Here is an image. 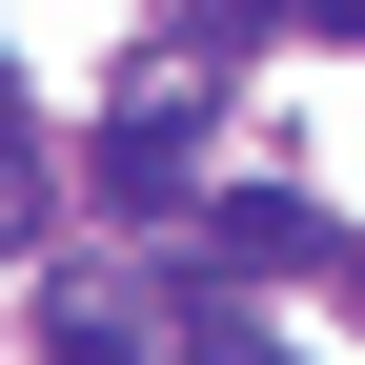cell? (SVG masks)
<instances>
[{
  "instance_id": "6da1fadb",
  "label": "cell",
  "mask_w": 365,
  "mask_h": 365,
  "mask_svg": "<svg viewBox=\"0 0 365 365\" xmlns=\"http://www.w3.org/2000/svg\"><path fill=\"white\" fill-rule=\"evenodd\" d=\"M182 163H203V102H182V81H163V102H122V122H102V203H163Z\"/></svg>"
},
{
  "instance_id": "7a4b0ae2",
  "label": "cell",
  "mask_w": 365,
  "mask_h": 365,
  "mask_svg": "<svg viewBox=\"0 0 365 365\" xmlns=\"http://www.w3.org/2000/svg\"><path fill=\"white\" fill-rule=\"evenodd\" d=\"M203 264H223V284H284V264H325V223H304L284 182H244V203L203 223Z\"/></svg>"
},
{
  "instance_id": "3957f363",
  "label": "cell",
  "mask_w": 365,
  "mask_h": 365,
  "mask_svg": "<svg viewBox=\"0 0 365 365\" xmlns=\"http://www.w3.org/2000/svg\"><path fill=\"white\" fill-rule=\"evenodd\" d=\"M244 41H284V0H182V61H244Z\"/></svg>"
},
{
  "instance_id": "277c9868",
  "label": "cell",
  "mask_w": 365,
  "mask_h": 365,
  "mask_svg": "<svg viewBox=\"0 0 365 365\" xmlns=\"http://www.w3.org/2000/svg\"><path fill=\"white\" fill-rule=\"evenodd\" d=\"M284 21H325V41H365V0H284Z\"/></svg>"
}]
</instances>
